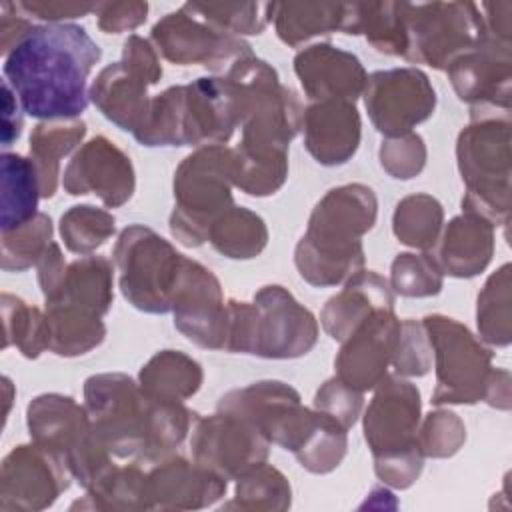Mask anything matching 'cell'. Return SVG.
I'll return each mask as SVG.
<instances>
[{
    "label": "cell",
    "instance_id": "cell-10",
    "mask_svg": "<svg viewBox=\"0 0 512 512\" xmlns=\"http://www.w3.org/2000/svg\"><path fill=\"white\" fill-rule=\"evenodd\" d=\"M406 34V60L446 70L454 58L484 40L480 8L474 2L408 4Z\"/></svg>",
    "mask_w": 512,
    "mask_h": 512
},
{
    "label": "cell",
    "instance_id": "cell-15",
    "mask_svg": "<svg viewBox=\"0 0 512 512\" xmlns=\"http://www.w3.org/2000/svg\"><path fill=\"white\" fill-rule=\"evenodd\" d=\"M190 446L194 462L226 480L240 478L270 454L268 438L252 422L224 410L194 422Z\"/></svg>",
    "mask_w": 512,
    "mask_h": 512
},
{
    "label": "cell",
    "instance_id": "cell-12",
    "mask_svg": "<svg viewBox=\"0 0 512 512\" xmlns=\"http://www.w3.org/2000/svg\"><path fill=\"white\" fill-rule=\"evenodd\" d=\"M154 48L168 62L178 66H204L216 74H226L238 60L252 56L246 40L214 28L186 4L160 18L150 32Z\"/></svg>",
    "mask_w": 512,
    "mask_h": 512
},
{
    "label": "cell",
    "instance_id": "cell-21",
    "mask_svg": "<svg viewBox=\"0 0 512 512\" xmlns=\"http://www.w3.org/2000/svg\"><path fill=\"white\" fill-rule=\"evenodd\" d=\"M400 334V320L394 310H378L364 318L344 340L334 358L336 376L348 386L372 390L392 364Z\"/></svg>",
    "mask_w": 512,
    "mask_h": 512
},
{
    "label": "cell",
    "instance_id": "cell-44",
    "mask_svg": "<svg viewBox=\"0 0 512 512\" xmlns=\"http://www.w3.org/2000/svg\"><path fill=\"white\" fill-rule=\"evenodd\" d=\"M52 244V220L48 214L38 212L24 224L2 230V260L6 272H24L36 266L46 248Z\"/></svg>",
    "mask_w": 512,
    "mask_h": 512
},
{
    "label": "cell",
    "instance_id": "cell-2",
    "mask_svg": "<svg viewBox=\"0 0 512 512\" xmlns=\"http://www.w3.org/2000/svg\"><path fill=\"white\" fill-rule=\"evenodd\" d=\"M84 406L100 444L116 458L154 460L178 448L198 420L182 402L148 398L122 372L86 378Z\"/></svg>",
    "mask_w": 512,
    "mask_h": 512
},
{
    "label": "cell",
    "instance_id": "cell-45",
    "mask_svg": "<svg viewBox=\"0 0 512 512\" xmlns=\"http://www.w3.org/2000/svg\"><path fill=\"white\" fill-rule=\"evenodd\" d=\"M116 230L114 216L92 204H78L68 208L60 218V236L64 246L80 256L92 254Z\"/></svg>",
    "mask_w": 512,
    "mask_h": 512
},
{
    "label": "cell",
    "instance_id": "cell-47",
    "mask_svg": "<svg viewBox=\"0 0 512 512\" xmlns=\"http://www.w3.org/2000/svg\"><path fill=\"white\" fill-rule=\"evenodd\" d=\"M392 292L408 298L436 296L444 284V272L440 270L432 252H402L390 266Z\"/></svg>",
    "mask_w": 512,
    "mask_h": 512
},
{
    "label": "cell",
    "instance_id": "cell-7",
    "mask_svg": "<svg viewBox=\"0 0 512 512\" xmlns=\"http://www.w3.org/2000/svg\"><path fill=\"white\" fill-rule=\"evenodd\" d=\"M26 426L32 442L66 458L84 490L116 466L114 456L96 438L86 406L72 396L58 392L36 396L26 408Z\"/></svg>",
    "mask_w": 512,
    "mask_h": 512
},
{
    "label": "cell",
    "instance_id": "cell-50",
    "mask_svg": "<svg viewBox=\"0 0 512 512\" xmlns=\"http://www.w3.org/2000/svg\"><path fill=\"white\" fill-rule=\"evenodd\" d=\"M380 166L396 180H410L426 166V144L420 134L408 132L396 138H384L378 150Z\"/></svg>",
    "mask_w": 512,
    "mask_h": 512
},
{
    "label": "cell",
    "instance_id": "cell-9",
    "mask_svg": "<svg viewBox=\"0 0 512 512\" xmlns=\"http://www.w3.org/2000/svg\"><path fill=\"white\" fill-rule=\"evenodd\" d=\"M436 364L432 404L484 402L492 376V352L458 320L444 314L422 318Z\"/></svg>",
    "mask_w": 512,
    "mask_h": 512
},
{
    "label": "cell",
    "instance_id": "cell-32",
    "mask_svg": "<svg viewBox=\"0 0 512 512\" xmlns=\"http://www.w3.org/2000/svg\"><path fill=\"white\" fill-rule=\"evenodd\" d=\"M202 380V366L180 350L156 352L138 374L142 392L162 402H184L200 390Z\"/></svg>",
    "mask_w": 512,
    "mask_h": 512
},
{
    "label": "cell",
    "instance_id": "cell-38",
    "mask_svg": "<svg viewBox=\"0 0 512 512\" xmlns=\"http://www.w3.org/2000/svg\"><path fill=\"white\" fill-rule=\"evenodd\" d=\"M444 222L442 204L424 192L404 196L392 214V232L394 236L418 250H432Z\"/></svg>",
    "mask_w": 512,
    "mask_h": 512
},
{
    "label": "cell",
    "instance_id": "cell-28",
    "mask_svg": "<svg viewBox=\"0 0 512 512\" xmlns=\"http://www.w3.org/2000/svg\"><path fill=\"white\" fill-rule=\"evenodd\" d=\"M152 84L124 62H112L98 72L88 96L92 104L118 128L134 132L150 104L148 88Z\"/></svg>",
    "mask_w": 512,
    "mask_h": 512
},
{
    "label": "cell",
    "instance_id": "cell-1",
    "mask_svg": "<svg viewBox=\"0 0 512 512\" xmlns=\"http://www.w3.org/2000/svg\"><path fill=\"white\" fill-rule=\"evenodd\" d=\"M100 46L78 24L34 26L4 58V80L22 110L40 120L78 118L88 102V76Z\"/></svg>",
    "mask_w": 512,
    "mask_h": 512
},
{
    "label": "cell",
    "instance_id": "cell-58",
    "mask_svg": "<svg viewBox=\"0 0 512 512\" xmlns=\"http://www.w3.org/2000/svg\"><path fill=\"white\" fill-rule=\"evenodd\" d=\"M38 268V284H40V290L44 294V300L52 298L56 294V290L60 288L62 280H64V274H66V260L62 256V250L56 242H52L46 252L42 254V258L38 260L36 264Z\"/></svg>",
    "mask_w": 512,
    "mask_h": 512
},
{
    "label": "cell",
    "instance_id": "cell-27",
    "mask_svg": "<svg viewBox=\"0 0 512 512\" xmlns=\"http://www.w3.org/2000/svg\"><path fill=\"white\" fill-rule=\"evenodd\" d=\"M378 310H394V292L390 282L374 270H358L344 288L328 298L320 312L324 332L342 342L364 318Z\"/></svg>",
    "mask_w": 512,
    "mask_h": 512
},
{
    "label": "cell",
    "instance_id": "cell-22",
    "mask_svg": "<svg viewBox=\"0 0 512 512\" xmlns=\"http://www.w3.org/2000/svg\"><path fill=\"white\" fill-rule=\"evenodd\" d=\"M144 466L150 510L208 508L218 502L228 488L226 478L178 454L168 452L144 462Z\"/></svg>",
    "mask_w": 512,
    "mask_h": 512
},
{
    "label": "cell",
    "instance_id": "cell-29",
    "mask_svg": "<svg viewBox=\"0 0 512 512\" xmlns=\"http://www.w3.org/2000/svg\"><path fill=\"white\" fill-rule=\"evenodd\" d=\"M408 2H352L344 6L340 32L364 34L368 44L388 56H404L408 48L406 34Z\"/></svg>",
    "mask_w": 512,
    "mask_h": 512
},
{
    "label": "cell",
    "instance_id": "cell-34",
    "mask_svg": "<svg viewBox=\"0 0 512 512\" xmlns=\"http://www.w3.org/2000/svg\"><path fill=\"white\" fill-rule=\"evenodd\" d=\"M344 2H274L272 20L278 38L296 48L302 42L342 28Z\"/></svg>",
    "mask_w": 512,
    "mask_h": 512
},
{
    "label": "cell",
    "instance_id": "cell-56",
    "mask_svg": "<svg viewBox=\"0 0 512 512\" xmlns=\"http://www.w3.org/2000/svg\"><path fill=\"white\" fill-rule=\"evenodd\" d=\"M478 8L484 38L502 46H512V2H484Z\"/></svg>",
    "mask_w": 512,
    "mask_h": 512
},
{
    "label": "cell",
    "instance_id": "cell-33",
    "mask_svg": "<svg viewBox=\"0 0 512 512\" xmlns=\"http://www.w3.org/2000/svg\"><path fill=\"white\" fill-rule=\"evenodd\" d=\"M48 350L72 358L86 354L102 344L106 326L102 316L68 304H46Z\"/></svg>",
    "mask_w": 512,
    "mask_h": 512
},
{
    "label": "cell",
    "instance_id": "cell-26",
    "mask_svg": "<svg viewBox=\"0 0 512 512\" xmlns=\"http://www.w3.org/2000/svg\"><path fill=\"white\" fill-rule=\"evenodd\" d=\"M494 256V224L462 212L442 226L434 244L440 270L454 278H472L486 270Z\"/></svg>",
    "mask_w": 512,
    "mask_h": 512
},
{
    "label": "cell",
    "instance_id": "cell-61",
    "mask_svg": "<svg viewBox=\"0 0 512 512\" xmlns=\"http://www.w3.org/2000/svg\"><path fill=\"white\" fill-rule=\"evenodd\" d=\"M2 382H4V392H6V408H4V418L8 416V410H10V404H12V392H14V388H12V382H10V378L8 376H4L2 378Z\"/></svg>",
    "mask_w": 512,
    "mask_h": 512
},
{
    "label": "cell",
    "instance_id": "cell-54",
    "mask_svg": "<svg viewBox=\"0 0 512 512\" xmlns=\"http://www.w3.org/2000/svg\"><path fill=\"white\" fill-rule=\"evenodd\" d=\"M128 68L142 74L152 86L160 82L162 78V66L158 58V50L152 46V42L144 40L138 34H132L126 38L122 46V60Z\"/></svg>",
    "mask_w": 512,
    "mask_h": 512
},
{
    "label": "cell",
    "instance_id": "cell-39",
    "mask_svg": "<svg viewBox=\"0 0 512 512\" xmlns=\"http://www.w3.org/2000/svg\"><path fill=\"white\" fill-rule=\"evenodd\" d=\"M292 504V488L288 478L272 464H258L236 478L234 498L224 508L284 512Z\"/></svg>",
    "mask_w": 512,
    "mask_h": 512
},
{
    "label": "cell",
    "instance_id": "cell-25",
    "mask_svg": "<svg viewBox=\"0 0 512 512\" xmlns=\"http://www.w3.org/2000/svg\"><path fill=\"white\" fill-rule=\"evenodd\" d=\"M304 146L322 166L346 164L360 146L362 122L354 102H310L302 118Z\"/></svg>",
    "mask_w": 512,
    "mask_h": 512
},
{
    "label": "cell",
    "instance_id": "cell-41",
    "mask_svg": "<svg viewBox=\"0 0 512 512\" xmlns=\"http://www.w3.org/2000/svg\"><path fill=\"white\" fill-rule=\"evenodd\" d=\"M4 342L2 348L16 346L22 356L34 360L48 350V322L46 312L30 306L22 298L4 292L0 296Z\"/></svg>",
    "mask_w": 512,
    "mask_h": 512
},
{
    "label": "cell",
    "instance_id": "cell-4",
    "mask_svg": "<svg viewBox=\"0 0 512 512\" xmlns=\"http://www.w3.org/2000/svg\"><path fill=\"white\" fill-rule=\"evenodd\" d=\"M510 114H470L458 134L456 162L466 186L462 210L506 226L510 220Z\"/></svg>",
    "mask_w": 512,
    "mask_h": 512
},
{
    "label": "cell",
    "instance_id": "cell-14",
    "mask_svg": "<svg viewBox=\"0 0 512 512\" xmlns=\"http://www.w3.org/2000/svg\"><path fill=\"white\" fill-rule=\"evenodd\" d=\"M362 96L374 128L386 138L412 132L436 108V92L428 76L412 66L372 72Z\"/></svg>",
    "mask_w": 512,
    "mask_h": 512
},
{
    "label": "cell",
    "instance_id": "cell-8",
    "mask_svg": "<svg viewBox=\"0 0 512 512\" xmlns=\"http://www.w3.org/2000/svg\"><path fill=\"white\" fill-rule=\"evenodd\" d=\"M186 256L142 224L126 226L114 244V264L122 296L148 314L172 312Z\"/></svg>",
    "mask_w": 512,
    "mask_h": 512
},
{
    "label": "cell",
    "instance_id": "cell-19",
    "mask_svg": "<svg viewBox=\"0 0 512 512\" xmlns=\"http://www.w3.org/2000/svg\"><path fill=\"white\" fill-rule=\"evenodd\" d=\"M62 186L70 196L94 194L104 206L118 208L132 198L136 174L128 154L106 136H94L66 164Z\"/></svg>",
    "mask_w": 512,
    "mask_h": 512
},
{
    "label": "cell",
    "instance_id": "cell-51",
    "mask_svg": "<svg viewBox=\"0 0 512 512\" xmlns=\"http://www.w3.org/2000/svg\"><path fill=\"white\" fill-rule=\"evenodd\" d=\"M364 392L348 386L338 376L326 380L314 394V408L328 414L336 422H340L346 430H350L364 406Z\"/></svg>",
    "mask_w": 512,
    "mask_h": 512
},
{
    "label": "cell",
    "instance_id": "cell-18",
    "mask_svg": "<svg viewBox=\"0 0 512 512\" xmlns=\"http://www.w3.org/2000/svg\"><path fill=\"white\" fill-rule=\"evenodd\" d=\"M446 72L456 96L472 106L470 114L510 112L512 46L484 38L454 58Z\"/></svg>",
    "mask_w": 512,
    "mask_h": 512
},
{
    "label": "cell",
    "instance_id": "cell-23",
    "mask_svg": "<svg viewBox=\"0 0 512 512\" xmlns=\"http://www.w3.org/2000/svg\"><path fill=\"white\" fill-rule=\"evenodd\" d=\"M238 126V100L224 76H206L182 84L184 146L226 144Z\"/></svg>",
    "mask_w": 512,
    "mask_h": 512
},
{
    "label": "cell",
    "instance_id": "cell-37",
    "mask_svg": "<svg viewBox=\"0 0 512 512\" xmlns=\"http://www.w3.org/2000/svg\"><path fill=\"white\" fill-rule=\"evenodd\" d=\"M208 242L226 258L250 260L266 248L268 228L256 212L232 204L212 222Z\"/></svg>",
    "mask_w": 512,
    "mask_h": 512
},
{
    "label": "cell",
    "instance_id": "cell-3",
    "mask_svg": "<svg viewBox=\"0 0 512 512\" xmlns=\"http://www.w3.org/2000/svg\"><path fill=\"white\" fill-rule=\"evenodd\" d=\"M378 200L370 186L330 188L314 206L294 250L300 276L312 286H336L364 266L362 236L374 226Z\"/></svg>",
    "mask_w": 512,
    "mask_h": 512
},
{
    "label": "cell",
    "instance_id": "cell-24",
    "mask_svg": "<svg viewBox=\"0 0 512 512\" xmlns=\"http://www.w3.org/2000/svg\"><path fill=\"white\" fill-rule=\"evenodd\" d=\"M294 72L310 102H356L368 80L358 56L332 44H312L300 50L294 56Z\"/></svg>",
    "mask_w": 512,
    "mask_h": 512
},
{
    "label": "cell",
    "instance_id": "cell-13",
    "mask_svg": "<svg viewBox=\"0 0 512 512\" xmlns=\"http://www.w3.org/2000/svg\"><path fill=\"white\" fill-rule=\"evenodd\" d=\"M72 478V470L60 452L36 442L18 444L0 466V510H44L68 490Z\"/></svg>",
    "mask_w": 512,
    "mask_h": 512
},
{
    "label": "cell",
    "instance_id": "cell-60",
    "mask_svg": "<svg viewBox=\"0 0 512 512\" xmlns=\"http://www.w3.org/2000/svg\"><path fill=\"white\" fill-rule=\"evenodd\" d=\"M484 402L494 408H500V410L510 408V374H508V370H502V368L494 370V376H492V382H490Z\"/></svg>",
    "mask_w": 512,
    "mask_h": 512
},
{
    "label": "cell",
    "instance_id": "cell-35",
    "mask_svg": "<svg viewBox=\"0 0 512 512\" xmlns=\"http://www.w3.org/2000/svg\"><path fill=\"white\" fill-rule=\"evenodd\" d=\"M2 166V230L16 228L38 214V200L42 198L36 166L30 158L4 152Z\"/></svg>",
    "mask_w": 512,
    "mask_h": 512
},
{
    "label": "cell",
    "instance_id": "cell-40",
    "mask_svg": "<svg viewBox=\"0 0 512 512\" xmlns=\"http://www.w3.org/2000/svg\"><path fill=\"white\" fill-rule=\"evenodd\" d=\"M510 264H502L484 284L476 304L480 338L492 346H508L512 340Z\"/></svg>",
    "mask_w": 512,
    "mask_h": 512
},
{
    "label": "cell",
    "instance_id": "cell-42",
    "mask_svg": "<svg viewBox=\"0 0 512 512\" xmlns=\"http://www.w3.org/2000/svg\"><path fill=\"white\" fill-rule=\"evenodd\" d=\"M234 150V186L250 196H270L282 188L288 176V152Z\"/></svg>",
    "mask_w": 512,
    "mask_h": 512
},
{
    "label": "cell",
    "instance_id": "cell-49",
    "mask_svg": "<svg viewBox=\"0 0 512 512\" xmlns=\"http://www.w3.org/2000/svg\"><path fill=\"white\" fill-rule=\"evenodd\" d=\"M432 346L422 322L400 320L392 366L400 376H426L432 368Z\"/></svg>",
    "mask_w": 512,
    "mask_h": 512
},
{
    "label": "cell",
    "instance_id": "cell-30",
    "mask_svg": "<svg viewBox=\"0 0 512 512\" xmlns=\"http://www.w3.org/2000/svg\"><path fill=\"white\" fill-rule=\"evenodd\" d=\"M114 268L104 256H80L70 262L56 294L46 304H68L104 316L114 300Z\"/></svg>",
    "mask_w": 512,
    "mask_h": 512
},
{
    "label": "cell",
    "instance_id": "cell-11",
    "mask_svg": "<svg viewBox=\"0 0 512 512\" xmlns=\"http://www.w3.org/2000/svg\"><path fill=\"white\" fill-rule=\"evenodd\" d=\"M216 410L246 418L270 444H278L292 454L304 444L318 420V410L306 408L298 390L280 380H260L234 388L218 400Z\"/></svg>",
    "mask_w": 512,
    "mask_h": 512
},
{
    "label": "cell",
    "instance_id": "cell-31",
    "mask_svg": "<svg viewBox=\"0 0 512 512\" xmlns=\"http://www.w3.org/2000/svg\"><path fill=\"white\" fill-rule=\"evenodd\" d=\"M86 136V122L80 118L42 120L30 134V160L36 166L42 198H52L58 188L60 160L70 154Z\"/></svg>",
    "mask_w": 512,
    "mask_h": 512
},
{
    "label": "cell",
    "instance_id": "cell-59",
    "mask_svg": "<svg viewBox=\"0 0 512 512\" xmlns=\"http://www.w3.org/2000/svg\"><path fill=\"white\" fill-rule=\"evenodd\" d=\"M20 102L14 90L2 80V146H10L22 132V114Z\"/></svg>",
    "mask_w": 512,
    "mask_h": 512
},
{
    "label": "cell",
    "instance_id": "cell-36",
    "mask_svg": "<svg viewBox=\"0 0 512 512\" xmlns=\"http://www.w3.org/2000/svg\"><path fill=\"white\" fill-rule=\"evenodd\" d=\"M72 510H150L146 496V466L134 460L128 466H114L106 476L86 490L84 500L74 502Z\"/></svg>",
    "mask_w": 512,
    "mask_h": 512
},
{
    "label": "cell",
    "instance_id": "cell-46",
    "mask_svg": "<svg viewBox=\"0 0 512 512\" xmlns=\"http://www.w3.org/2000/svg\"><path fill=\"white\" fill-rule=\"evenodd\" d=\"M346 432L348 430L340 422L320 412L304 444L298 448V452H294L296 460L300 462L302 468H306L312 474H328L336 470L346 456Z\"/></svg>",
    "mask_w": 512,
    "mask_h": 512
},
{
    "label": "cell",
    "instance_id": "cell-55",
    "mask_svg": "<svg viewBox=\"0 0 512 512\" xmlns=\"http://www.w3.org/2000/svg\"><path fill=\"white\" fill-rule=\"evenodd\" d=\"M16 6L26 14L48 24H58L60 20H72L78 16H86L96 10V4L88 2H64V0H22Z\"/></svg>",
    "mask_w": 512,
    "mask_h": 512
},
{
    "label": "cell",
    "instance_id": "cell-43",
    "mask_svg": "<svg viewBox=\"0 0 512 512\" xmlns=\"http://www.w3.org/2000/svg\"><path fill=\"white\" fill-rule=\"evenodd\" d=\"M186 8L232 36L260 34L272 22L274 2H188Z\"/></svg>",
    "mask_w": 512,
    "mask_h": 512
},
{
    "label": "cell",
    "instance_id": "cell-6",
    "mask_svg": "<svg viewBox=\"0 0 512 512\" xmlns=\"http://www.w3.org/2000/svg\"><path fill=\"white\" fill-rule=\"evenodd\" d=\"M234 186V150L224 144L200 146L174 172V210L168 226L188 248L208 242L212 222L228 210Z\"/></svg>",
    "mask_w": 512,
    "mask_h": 512
},
{
    "label": "cell",
    "instance_id": "cell-48",
    "mask_svg": "<svg viewBox=\"0 0 512 512\" xmlns=\"http://www.w3.org/2000/svg\"><path fill=\"white\" fill-rule=\"evenodd\" d=\"M466 442V426L456 412L434 410L424 416L416 444L424 458H450Z\"/></svg>",
    "mask_w": 512,
    "mask_h": 512
},
{
    "label": "cell",
    "instance_id": "cell-20",
    "mask_svg": "<svg viewBox=\"0 0 512 512\" xmlns=\"http://www.w3.org/2000/svg\"><path fill=\"white\" fill-rule=\"evenodd\" d=\"M420 390L402 376H384L364 410V438L372 456L402 452L416 444L420 426Z\"/></svg>",
    "mask_w": 512,
    "mask_h": 512
},
{
    "label": "cell",
    "instance_id": "cell-57",
    "mask_svg": "<svg viewBox=\"0 0 512 512\" xmlns=\"http://www.w3.org/2000/svg\"><path fill=\"white\" fill-rule=\"evenodd\" d=\"M34 28L26 14L16 6V2L0 4V52L6 58L22 38Z\"/></svg>",
    "mask_w": 512,
    "mask_h": 512
},
{
    "label": "cell",
    "instance_id": "cell-5",
    "mask_svg": "<svg viewBox=\"0 0 512 512\" xmlns=\"http://www.w3.org/2000/svg\"><path fill=\"white\" fill-rule=\"evenodd\" d=\"M234 88L242 138L238 146L250 150L288 152L302 130L304 108L298 94L284 86L278 72L254 54L238 60L222 74Z\"/></svg>",
    "mask_w": 512,
    "mask_h": 512
},
{
    "label": "cell",
    "instance_id": "cell-53",
    "mask_svg": "<svg viewBox=\"0 0 512 512\" xmlns=\"http://www.w3.org/2000/svg\"><path fill=\"white\" fill-rule=\"evenodd\" d=\"M96 22L98 28L106 34H120L126 30H134L144 24L148 14V4L138 0L124 2H100L96 4Z\"/></svg>",
    "mask_w": 512,
    "mask_h": 512
},
{
    "label": "cell",
    "instance_id": "cell-17",
    "mask_svg": "<svg viewBox=\"0 0 512 512\" xmlns=\"http://www.w3.org/2000/svg\"><path fill=\"white\" fill-rule=\"evenodd\" d=\"M174 326L196 346L224 350L228 302L214 272L186 258L172 300Z\"/></svg>",
    "mask_w": 512,
    "mask_h": 512
},
{
    "label": "cell",
    "instance_id": "cell-16",
    "mask_svg": "<svg viewBox=\"0 0 512 512\" xmlns=\"http://www.w3.org/2000/svg\"><path fill=\"white\" fill-rule=\"evenodd\" d=\"M252 356L286 360L308 354L318 342V320L284 286H262L252 300Z\"/></svg>",
    "mask_w": 512,
    "mask_h": 512
},
{
    "label": "cell",
    "instance_id": "cell-52",
    "mask_svg": "<svg viewBox=\"0 0 512 512\" xmlns=\"http://www.w3.org/2000/svg\"><path fill=\"white\" fill-rule=\"evenodd\" d=\"M424 466V456L418 446L394 452V454H384V456H374V472L376 476L398 490L410 488Z\"/></svg>",
    "mask_w": 512,
    "mask_h": 512
}]
</instances>
